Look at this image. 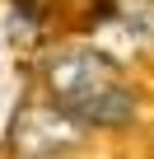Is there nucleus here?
<instances>
[{
  "mask_svg": "<svg viewBox=\"0 0 154 159\" xmlns=\"http://www.w3.org/2000/svg\"><path fill=\"white\" fill-rule=\"evenodd\" d=\"M42 94L89 131H126L140 112L135 84L103 47H56L42 61Z\"/></svg>",
  "mask_w": 154,
  "mask_h": 159,
  "instance_id": "f257e3e1",
  "label": "nucleus"
},
{
  "mask_svg": "<svg viewBox=\"0 0 154 159\" xmlns=\"http://www.w3.org/2000/svg\"><path fill=\"white\" fill-rule=\"evenodd\" d=\"M89 140V126L75 122L51 98H28L10 122V150L19 159H70Z\"/></svg>",
  "mask_w": 154,
  "mask_h": 159,
  "instance_id": "f03ea898",
  "label": "nucleus"
}]
</instances>
